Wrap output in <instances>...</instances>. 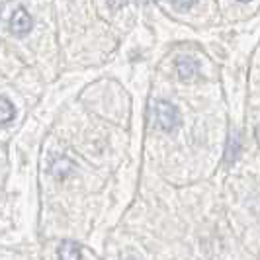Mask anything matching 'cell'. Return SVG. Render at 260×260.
Masks as SVG:
<instances>
[{
    "label": "cell",
    "instance_id": "obj_1",
    "mask_svg": "<svg viewBox=\"0 0 260 260\" xmlns=\"http://www.w3.org/2000/svg\"><path fill=\"white\" fill-rule=\"evenodd\" d=\"M151 116L155 119V123L162 131H172L180 125V114H178V108L170 102L165 100H155L151 104Z\"/></svg>",
    "mask_w": 260,
    "mask_h": 260
},
{
    "label": "cell",
    "instance_id": "obj_2",
    "mask_svg": "<svg viewBox=\"0 0 260 260\" xmlns=\"http://www.w3.org/2000/svg\"><path fill=\"white\" fill-rule=\"evenodd\" d=\"M31 27H34L31 16H29L27 10H24V8H18V10L12 14V18H10V31H12L14 36L22 38V36H26V34L31 31Z\"/></svg>",
    "mask_w": 260,
    "mask_h": 260
},
{
    "label": "cell",
    "instance_id": "obj_3",
    "mask_svg": "<svg viewBox=\"0 0 260 260\" xmlns=\"http://www.w3.org/2000/svg\"><path fill=\"white\" fill-rule=\"evenodd\" d=\"M176 71H178V77L180 80H192V78L198 75V63L192 57H180L176 61Z\"/></svg>",
    "mask_w": 260,
    "mask_h": 260
},
{
    "label": "cell",
    "instance_id": "obj_4",
    "mask_svg": "<svg viewBox=\"0 0 260 260\" xmlns=\"http://www.w3.org/2000/svg\"><path fill=\"white\" fill-rule=\"evenodd\" d=\"M241 153V137L237 131H231L229 133V139H227V149H225V162H231L233 165L237 160V156Z\"/></svg>",
    "mask_w": 260,
    "mask_h": 260
},
{
    "label": "cell",
    "instance_id": "obj_5",
    "mask_svg": "<svg viewBox=\"0 0 260 260\" xmlns=\"http://www.w3.org/2000/svg\"><path fill=\"white\" fill-rule=\"evenodd\" d=\"M59 260H82V252L80 247L73 241H63L59 245Z\"/></svg>",
    "mask_w": 260,
    "mask_h": 260
},
{
    "label": "cell",
    "instance_id": "obj_6",
    "mask_svg": "<svg viewBox=\"0 0 260 260\" xmlns=\"http://www.w3.org/2000/svg\"><path fill=\"white\" fill-rule=\"evenodd\" d=\"M71 170H73V162H71L69 158H65V156H59V158L51 165L53 176H55V178H59V180L67 178Z\"/></svg>",
    "mask_w": 260,
    "mask_h": 260
},
{
    "label": "cell",
    "instance_id": "obj_7",
    "mask_svg": "<svg viewBox=\"0 0 260 260\" xmlns=\"http://www.w3.org/2000/svg\"><path fill=\"white\" fill-rule=\"evenodd\" d=\"M16 116V110H14L12 102L8 100V98H4V96H0V125H6V123H10Z\"/></svg>",
    "mask_w": 260,
    "mask_h": 260
},
{
    "label": "cell",
    "instance_id": "obj_8",
    "mask_svg": "<svg viewBox=\"0 0 260 260\" xmlns=\"http://www.w3.org/2000/svg\"><path fill=\"white\" fill-rule=\"evenodd\" d=\"M170 4H172L174 8H178V10H188V8L194 6L196 0H170Z\"/></svg>",
    "mask_w": 260,
    "mask_h": 260
},
{
    "label": "cell",
    "instance_id": "obj_9",
    "mask_svg": "<svg viewBox=\"0 0 260 260\" xmlns=\"http://www.w3.org/2000/svg\"><path fill=\"white\" fill-rule=\"evenodd\" d=\"M110 4H112V8H121L123 4H127V0H110Z\"/></svg>",
    "mask_w": 260,
    "mask_h": 260
},
{
    "label": "cell",
    "instance_id": "obj_10",
    "mask_svg": "<svg viewBox=\"0 0 260 260\" xmlns=\"http://www.w3.org/2000/svg\"><path fill=\"white\" fill-rule=\"evenodd\" d=\"M241 2H248V0H241Z\"/></svg>",
    "mask_w": 260,
    "mask_h": 260
}]
</instances>
